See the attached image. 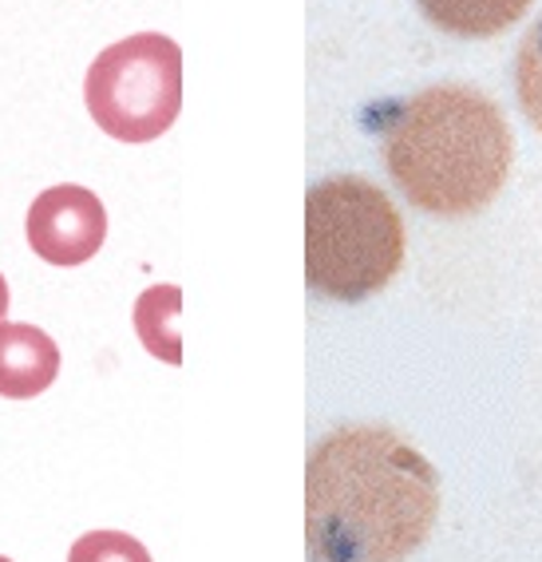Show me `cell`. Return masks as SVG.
I'll list each match as a JSON object with an SVG mask.
<instances>
[{"instance_id":"obj_1","label":"cell","mask_w":542,"mask_h":562,"mask_svg":"<svg viewBox=\"0 0 542 562\" xmlns=\"http://www.w3.org/2000/svg\"><path fill=\"white\" fill-rule=\"evenodd\" d=\"M440 475L388 428L325 436L305 468L309 562H404L436 527Z\"/></svg>"},{"instance_id":"obj_2","label":"cell","mask_w":542,"mask_h":562,"mask_svg":"<svg viewBox=\"0 0 542 562\" xmlns=\"http://www.w3.org/2000/svg\"><path fill=\"white\" fill-rule=\"evenodd\" d=\"M511 123L475 88L440 83L404 100L384 123V167L404 199L440 218L483 211L511 171Z\"/></svg>"},{"instance_id":"obj_3","label":"cell","mask_w":542,"mask_h":562,"mask_svg":"<svg viewBox=\"0 0 542 562\" xmlns=\"http://www.w3.org/2000/svg\"><path fill=\"white\" fill-rule=\"evenodd\" d=\"M404 266V218L369 179H329L305 194V281L329 302H364Z\"/></svg>"},{"instance_id":"obj_4","label":"cell","mask_w":542,"mask_h":562,"mask_svg":"<svg viewBox=\"0 0 542 562\" xmlns=\"http://www.w3.org/2000/svg\"><path fill=\"white\" fill-rule=\"evenodd\" d=\"M83 103L111 139H159L182 111V48L162 32H139L111 44L91 60Z\"/></svg>"},{"instance_id":"obj_5","label":"cell","mask_w":542,"mask_h":562,"mask_svg":"<svg viewBox=\"0 0 542 562\" xmlns=\"http://www.w3.org/2000/svg\"><path fill=\"white\" fill-rule=\"evenodd\" d=\"M24 231H29V246L48 266H83L103 250L108 211L88 187L60 182L36 194Z\"/></svg>"},{"instance_id":"obj_6","label":"cell","mask_w":542,"mask_h":562,"mask_svg":"<svg viewBox=\"0 0 542 562\" xmlns=\"http://www.w3.org/2000/svg\"><path fill=\"white\" fill-rule=\"evenodd\" d=\"M60 376V345L24 322H0V396L32 401Z\"/></svg>"},{"instance_id":"obj_7","label":"cell","mask_w":542,"mask_h":562,"mask_svg":"<svg viewBox=\"0 0 542 562\" xmlns=\"http://www.w3.org/2000/svg\"><path fill=\"white\" fill-rule=\"evenodd\" d=\"M420 9L436 29L467 41H487L519 24L531 0H420Z\"/></svg>"},{"instance_id":"obj_8","label":"cell","mask_w":542,"mask_h":562,"mask_svg":"<svg viewBox=\"0 0 542 562\" xmlns=\"http://www.w3.org/2000/svg\"><path fill=\"white\" fill-rule=\"evenodd\" d=\"M179 310H182L179 285H151L135 302V333H139V341L147 345V352H155L167 364L182 361Z\"/></svg>"},{"instance_id":"obj_9","label":"cell","mask_w":542,"mask_h":562,"mask_svg":"<svg viewBox=\"0 0 542 562\" xmlns=\"http://www.w3.org/2000/svg\"><path fill=\"white\" fill-rule=\"evenodd\" d=\"M515 91H519L522 115L534 123V131H542V16L519 44V56H515Z\"/></svg>"},{"instance_id":"obj_10","label":"cell","mask_w":542,"mask_h":562,"mask_svg":"<svg viewBox=\"0 0 542 562\" xmlns=\"http://www.w3.org/2000/svg\"><path fill=\"white\" fill-rule=\"evenodd\" d=\"M68 562H151L147 547L123 531H88L71 542Z\"/></svg>"},{"instance_id":"obj_11","label":"cell","mask_w":542,"mask_h":562,"mask_svg":"<svg viewBox=\"0 0 542 562\" xmlns=\"http://www.w3.org/2000/svg\"><path fill=\"white\" fill-rule=\"evenodd\" d=\"M9 317V281H4V273H0V322Z\"/></svg>"},{"instance_id":"obj_12","label":"cell","mask_w":542,"mask_h":562,"mask_svg":"<svg viewBox=\"0 0 542 562\" xmlns=\"http://www.w3.org/2000/svg\"><path fill=\"white\" fill-rule=\"evenodd\" d=\"M0 562H12V559H4V554H0Z\"/></svg>"}]
</instances>
